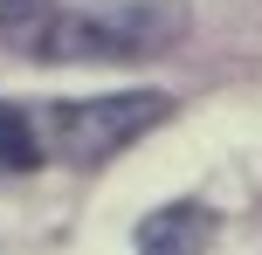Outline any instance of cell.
Listing matches in <instances>:
<instances>
[{
    "label": "cell",
    "instance_id": "6da1fadb",
    "mask_svg": "<svg viewBox=\"0 0 262 255\" xmlns=\"http://www.w3.org/2000/svg\"><path fill=\"white\" fill-rule=\"evenodd\" d=\"M186 28H193L186 0H83L49 14L35 55L41 62H145L180 49Z\"/></svg>",
    "mask_w": 262,
    "mask_h": 255
},
{
    "label": "cell",
    "instance_id": "3957f363",
    "mask_svg": "<svg viewBox=\"0 0 262 255\" xmlns=\"http://www.w3.org/2000/svg\"><path fill=\"white\" fill-rule=\"evenodd\" d=\"M214 235H221V214L207 200H166V207H152L138 221L131 248L138 255H207Z\"/></svg>",
    "mask_w": 262,
    "mask_h": 255
},
{
    "label": "cell",
    "instance_id": "277c9868",
    "mask_svg": "<svg viewBox=\"0 0 262 255\" xmlns=\"http://www.w3.org/2000/svg\"><path fill=\"white\" fill-rule=\"evenodd\" d=\"M41 159H49V152H41V138H35V118L0 97V173H35Z\"/></svg>",
    "mask_w": 262,
    "mask_h": 255
},
{
    "label": "cell",
    "instance_id": "5b68a950",
    "mask_svg": "<svg viewBox=\"0 0 262 255\" xmlns=\"http://www.w3.org/2000/svg\"><path fill=\"white\" fill-rule=\"evenodd\" d=\"M55 7H62V0H0V41H21V49H35Z\"/></svg>",
    "mask_w": 262,
    "mask_h": 255
},
{
    "label": "cell",
    "instance_id": "7a4b0ae2",
    "mask_svg": "<svg viewBox=\"0 0 262 255\" xmlns=\"http://www.w3.org/2000/svg\"><path fill=\"white\" fill-rule=\"evenodd\" d=\"M172 118V97L166 90H111V97H69V104H49L35 124L41 152L69 166H104L118 159L124 145H138L145 131Z\"/></svg>",
    "mask_w": 262,
    "mask_h": 255
}]
</instances>
